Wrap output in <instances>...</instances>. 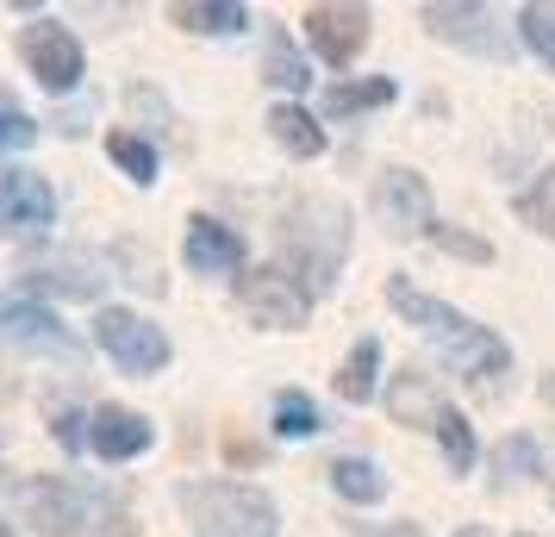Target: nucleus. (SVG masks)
<instances>
[{"label": "nucleus", "instance_id": "nucleus-1", "mask_svg": "<svg viewBox=\"0 0 555 537\" xmlns=\"http://www.w3.org/2000/svg\"><path fill=\"white\" fill-rule=\"evenodd\" d=\"M387 301L400 307V319L405 325H418V332L450 357V369L462 375V382H475V387H487L493 375H505V344L493 332H480L475 319H462L455 307H443V301H430V294H418L412 282H387Z\"/></svg>", "mask_w": 555, "mask_h": 537}, {"label": "nucleus", "instance_id": "nucleus-2", "mask_svg": "<svg viewBox=\"0 0 555 537\" xmlns=\"http://www.w3.org/2000/svg\"><path fill=\"white\" fill-rule=\"evenodd\" d=\"M181 507L194 519V537H275L269 494L244 482H194L181 487Z\"/></svg>", "mask_w": 555, "mask_h": 537}, {"label": "nucleus", "instance_id": "nucleus-3", "mask_svg": "<svg viewBox=\"0 0 555 537\" xmlns=\"http://www.w3.org/2000/svg\"><path fill=\"white\" fill-rule=\"evenodd\" d=\"M281 238L312 269V282H331L344 251H350V219H344V206H331V201H300L287 213V231Z\"/></svg>", "mask_w": 555, "mask_h": 537}, {"label": "nucleus", "instance_id": "nucleus-4", "mask_svg": "<svg viewBox=\"0 0 555 537\" xmlns=\"http://www.w3.org/2000/svg\"><path fill=\"white\" fill-rule=\"evenodd\" d=\"M237 301H244V312H250L256 325H269V332H294V325H306V312H312V294L300 287V276L294 269H250L244 282H237Z\"/></svg>", "mask_w": 555, "mask_h": 537}, {"label": "nucleus", "instance_id": "nucleus-5", "mask_svg": "<svg viewBox=\"0 0 555 537\" xmlns=\"http://www.w3.org/2000/svg\"><path fill=\"white\" fill-rule=\"evenodd\" d=\"M94 337H101V350L126 375H156L163 362H169V337L156 332L151 319H138V312H126V307H106L101 319H94Z\"/></svg>", "mask_w": 555, "mask_h": 537}, {"label": "nucleus", "instance_id": "nucleus-6", "mask_svg": "<svg viewBox=\"0 0 555 537\" xmlns=\"http://www.w3.org/2000/svg\"><path fill=\"white\" fill-rule=\"evenodd\" d=\"M306 38L319 44V56H325L331 69H350L356 56H362V44H369V13L319 0V7H306Z\"/></svg>", "mask_w": 555, "mask_h": 537}, {"label": "nucleus", "instance_id": "nucleus-7", "mask_svg": "<svg viewBox=\"0 0 555 537\" xmlns=\"http://www.w3.org/2000/svg\"><path fill=\"white\" fill-rule=\"evenodd\" d=\"M51 181L31 176V169H7L0 176V238H38L51 226Z\"/></svg>", "mask_w": 555, "mask_h": 537}, {"label": "nucleus", "instance_id": "nucleus-8", "mask_svg": "<svg viewBox=\"0 0 555 537\" xmlns=\"http://www.w3.org/2000/svg\"><path fill=\"white\" fill-rule=\"evenodd\" d=\"M20 56L31 63V76L44 81L51 94H69L81 81V44L63 26H26L20 31Z\"/></svg>", "mask_w": 555, "mask_h": 537}, {"label": "nucleus", "instance_id": "nucleus-9", "mask_svg": "<svg viewBox=\"0 0 555 537\" xmlns=\"http://www.w3.org/2000/svg\"><path fill=\"white\" fill-rule=\"evenodd\" d=\"M375 206L400 238H418V231L430 238V226H437V219H430V188L412 176V169H387L380 188H375Z\"/></svg>", "mask_w": 555, "mask_h": 537}, {"label": "nucleus", "instance_id": "nucleus-10", "mask_svg": "<svg viewBox=\"0 0 555 537\" xmlns=\"http://www.w3.org/2000/svg\"><path fill=\"white\" fill-rule=\"evenodd\" d=\"M0 337L26 344V350H51V357H76V337L56 325V312H44L38 301H7L0 294Z\"/></svg>", "mask_w": 555, "mask_h": 537}, {"label": "nucleus", "instance_id": "nucleus-11", "mask_svg": "<svg viewBox=\"0 0 555 537\" xmlns=\"http://www.w3.org/2000/svg\"><path fill=\"white\" fill-rule=\"evenodd\" d=\"M425 26L437 38H450V44H468L480 56H505V38L493 26V13L487 7H425Z\"/></svg>", "mask_w": 555, "mask_h": 537}, {"label": "nucleus", "instance_id": "nucleus-12", "mask_svg": "<svg viewBox=\"0 0 555 537\" xmlns=\"http://www.w3.org/2000/svg\"><path fill=\"white\" fill-rule=\"evenodd\" d=\"M88 444H94L106 462H131V457L151 450V425H144L138 412H126V407H94V419H88Z\"/></svg>", "mask_w": 555, "mask_h": 537}, {"label": "nucleus", "instance_id": "nucleus-13", "mask_svg": "<svg viewBox=\"0 0 555 537\" xmlns=\"http://www.w3.org/2000/svg\"><path fill=\"white\" fill-rule=\"evenodd\" d=\"M20 500H26V512L38 519V532L44 537H76L81 494L69 482H20Z\"/></svg>", "mask_w": 555, "mask_h": 537}, {"label": "nucleus", "instance_id": "nucleus-14", "mask_svg": "<svg viewBox=\"0 0 555 537\" xmlns=\"http://www.w3.org/2000/svg\"><path fill=\"white\" fill-rule=\"evenodd\" d=\"M188 263L201 276H231L244 263V238L219 219H188Z\"/></svg>", "mask_w": 555, "mask_h": 537}, {"label": "nucleus", "instance_id": "nucleus-15", "mask_svg": "<svg viewBox=\"0 0 555 537\" xmlns=\"http://www.w3.org/2000/svg\"><path fill=\"white\" fill-rule=\"evenodd\" d=\"M387 407H393V419H400V425H430V432H437V419H443L437 382H430V375H418V369H405L400 382H393Z\"/></svg>", "mask_w": 555, "mask_h": 537}, {"label": "nucleus", "instance_id": "nucleus-16", "mask_svg": "<svg viewBox=\"0 0 555 537\" xmlns=\"http://www.w3.org/2000/svg\"><path fill=\"white\" fill-rule=\"evenodd\" d=\"M269 131H275L281 151H294V156H319V151H325V131H319V119H312V113H300V106H287V101L269 113Z\"/></svg>", "mask_w": 555, "mask_h": 537}, {"label": "nucleus", "instance_id": "nucleus-17", "mask_svg": "<svg viewBox=\"0 0 555 537\" xmlns=\"http://www.w3.org/2000/svg\"><path fill=\"white\" fill-rule=\"evenodd\" d=\"M331 487H337L344 500H356V507H375L380 494H387V475H380L369 457H337L331 462Z\"/></svg>", "mask_w": 555, "mask_h": 537}, {"label": "nucleus", "instance_id": "nucleus-18", "mask_svg": "<svg viewBox=\"0 0 555 537\" xmlns=\"http://www.w3.org/2000/svg\"><path fill=\"white\" fill-rule=\"evenodd\" d=\"M169 20L176 26H188V31H244L250 26V13L237 7V0H181V7H169Z\"/></svg>", "mask_w": 555, "mask_h": 537}, {"label": "nucleus", "instance_id": "nucleus-19", "mask_svg": "<svg viewBox=\"0 0 555 537\" xmlns=\"http://www.w3.org/2000/svg\"><path fill=\"white\" fill-rule=\"evenodd\" d=\"M375 369H380V344L375 337H362V344L350 350V362L337 369V394H344L350 407H362V400L375 394Z\"/></svg>", "mask_w": 555, "mask_h": 537}, {"label": "nucleus", "instance_id": "nucleus-20", "mask_svg": "<svg viewBox=\"0 0 555 537\" xmlns=\"http://www.w3.org/2000/svg\"><path fill=\"white\" fill-rule=\"evenodd\" d=\"M493 475H500L505 487L530 482V475H543V450H537L530 437H505L500 450H493Z\"/></svg>", "mask_w": 555, "mask_h": 537}, {"label": "nucleus", "instance_id": "nucleus-21", "mask_svg": "<svg viewBox=\"0 0 555 537\" xmlns=\"http://www.w3.org/2000/svg\"><path fill=\"white\" fill-rule=\"evenodd\" d=\"M106 156H113V163H119L138 188H144V181H156V151L144 144V138H131V131H113V138H106Z\"/></svg>", "mask_w": 555, "mask_h": 537}, {"label": "nucleus", "instance_id": "nucleus-22", "mask_svg": "<svg viewBox=\"0 0 555 537\" xmlns=\"http://www.w3.org/2000/svg\"><path fill=\"white\" fill-rule=\"evenodd\" d=\"M393 101V81H337L325 94L331 113H369V106H387Z\"/></svg>", "mask_w": 555, "mask_h": 537}, {"label": "nucleus", "instance_id": "nucleus-23", "mask_svg": "<svg viewBox=\"0 0 555 537\" xmlns=\"http://www.w3.org/2000/svg\"><path fill=\"white\" fill-rule=\"evenodd\" d=\"M262 76L275 81V88H306V63H300V51H294V44H287V31H275V38H269V56H262Z\"/></svg>", "mask_w": 555, "mask_h": 537}, {"label": "nucleus", "instance_id": "nucleus-24", "mask_svg": "<svg viewBox=\"0 0 555 537\" xmlns=\"http://www.w3.org/2000/svg\"><path fill=\"white\" fill-rule=\"evenodd\" d=\"M437 444H443V457H450L455 475H462V469H475V432H468V419H462V412L443 407V419H437Z\"/></svg>", "mask_w": 555, "mask_h": 537}, {"label": "nucleus", "instance_id": "nucleus-25", "mask_svg": "<svg viewBox=\"0 0 555 537\" xmlns=\"http://www.w3.org/2000/svg\"><path fill=\"white\" fill-rule=\"evenodd\" d=\"M275 432L281 437H312V432H319V407H312L306 394H294V387L275 394Z\"/></svg>", "mask_w": 555, "mask_h": 537}, {"label": "nucleus", "instance_id": "nucleus-26", "mask_svg": "<svg viewBox=\"0 0 555 537\" xmlns=\"http://www.w3.org/2000/svg\"><path fill=\"white\" fill-rule=\"evenodd\" d=\"M430 244L450 251V256H462V263H493V244L475 238V231H462V226H430Z\"/></svg>", "mask_w": 555, "mask_h": 537}, {"label": "nucleus", "instance_id": "nucleus-27", "mask_svg": "<svg viewBox=\"0 0 555 537\" xmlns=\"http://www.w3.org/2000/svg\"><path fill=\"white\" fill-rule=\"evenodd\" d=\"M525 44L555 69V13L550 7H525Z\"/></svg>", "mask_w": 555, "mask_h": 537}, {"label": "nucleus", "instance_id": "nucleus-28", "mask_svg": "<svg viewBox=\"0 0 555 537\" xmlns=\"http://www.w3.org/2000/svg\"><path fill=\"white\" fill-rule=\"evenodd\" d=\"M101 282H106V276H76V269H51V276H26V287H31V294H38V287H56V294H81V301H88V294H101Z\"/></svg>", "mask_w": 555, "mask_h": 537}, {"label": "nucleus", "instance_id": "nucleus-29", "mask_svg": "<svg viewBox=\"0 0 555 537\" xmlns=\"http://www.w3.org/2000/svg\"><path fill=\"white\" fill-rule=\"evenodd\" d=\"M31 138H38V126H31L20 106H7L0 101V151H26Z\"/></svg>", "mask_w": 555, "mask_h": 537}, {"label": "nucleus", "instance_id": "nucleus-30", "mask_svg": "<svg viewBox=\"0 0 555 537\" xmlns=\"http://www.w3.org/2000/svg\"><path fill=\"white\" fill-rule=\"evenodd\" d=\"M518 213H525V219H530L537 231H555V176L543 181L537 194H525V201H518Z\"/></svg>", "mask_w": 555, "mask_h": 537}, {"label": "nucleus", "instance_id": "nucleus-31", "mask_svg": "<svg viewBox=\"0 0 555 537\" xmlns=\"http://www.w3.org/2000/svg\"><path fill=\"white\" fill-rule=\"evenodd\" d=\"M81 425H88L81 412H56V444H63V450H81V444H88V432H81Z\"/></svg>", "mask_w": 555, "mask_h": 537}, {"label": "nucleus", "instance_id": "nucleus-32", "mask_svg": "<svg viewBox=\"0 0 555 537\" xmlns=\"http://www.w3.org/2000/svg\"><path fill=\"white\" fill-rule=\"evenodd\" d=\"M94 537H138V525H131V512H126V507H106V512H101V525H94Z\"/></svg>", "mask_w": 555, "mask_h": 537}, {"label": "nucleus", "instance_id": "nucleus-33", "mask_svg": "<svg viewBox=\"0 0 555 537\" xmlns=\"http://www.w3.org/2000/svg\"><path fill=\"white\" fill-rule=\"evenodd\" d=\"M356 537H418V525H369V532H356Z\"/></svg>", "mask_w": 555, "mask_h": 537}, {"label": "nucleus", "instance_id": "nucleus-34", "mask_svg": "<svg viewBox=\"0 0 555 537\" xmlns=\"http://www.w3.org/2000/svg\"><path fill=\"white\" fill-rule=\"evenodd\" d=\"M543 400H550V407H555V375H543Z\"/></svg>", "mask_w": 555, "mask_h": 537}, {"label": "nucleus", "instance_id": "nucleus-35", "mask_svg": "<svg viewBox=\"0 0 555 537\" xmlns=\"http://www.w3.org/2000/svg\"><path fill=\"white\" fill-rule=\"evenodd\" d=\"M455 537H487V532H480V525H468V532H455Z\"/></svg>", "mask_w": 555, "mask_h": 537}, {"label": "nucleus", "instance_id": "nucleus-36", "mask_svg": "<svg viewBox=\"0 0 555 537\" xmlns=\"http://www.w3.org/2000/svg\"><path fill=\"white\" fill-rule=\"evenodd\" d=\"M0 537H13V532H7V525H0Z\"/></svg>", "mask_w": 555, "mask_h": 537}]
</instances>
